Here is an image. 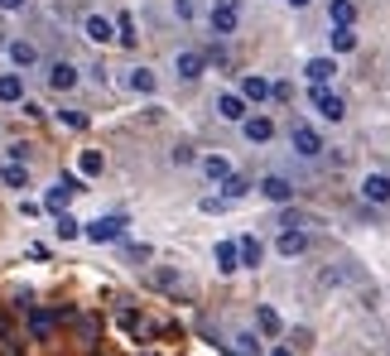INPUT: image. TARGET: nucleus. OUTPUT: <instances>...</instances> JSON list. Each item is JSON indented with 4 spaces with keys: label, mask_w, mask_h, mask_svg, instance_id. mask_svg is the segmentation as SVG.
Returning <instances> with one entry per match:
<instances>
[{
    "label": "nucleus",
    "mask_w": 390,
    "mask_h": 356,
    "mask_svg": "<svg viewBox=\"0 0 390 356\" xmlns=\"http://www.w3.org/2000/svg\"><path fill=\"white\" fill-rule=\"evenodd\" d=\"M241 24V0H217L212 5V34H236Z\"/></svg>",
    "instance_id": "1"
},
{
    "label": "nucleus",
    "mask_w": 390,
    "mask_h": 356,
    "mask_svg": "<svg viewBox=\"0 0 390 356\" xmlns=\"http://www.w3.org/2000/svg\"><path fill=\"white\" fill-rule=\"evenodd\" d=\"M290 140H294V150H299L303 159H318V154H323V135H318L313 125H303V121H294Z\"/></svg>",
    "instance_id": "2"
},
{
    "label": "nucleus",
    "mask_w": 390,
    "mask_h": 356,
    "mask_svg": "<svg viewBox=\"0 0 390 356\" xmlns=\"http://www.w3.org/2000/svg\"><path fill=\"white\" fill-rule=\"evenodd\" d=\"M125 236V217H97V222H87V241H121Z\"/></svg>",
    "instance_id": "3"
},
{
    "label": "nucleus",
    "mask_w": 390,
    "mask_h": 356,
    "mask_svg": "<svg viewBox=\"0 0 390 356\" xmlns=\"http://www.w3.org/2000/svg\"><path fill=\"white\" fill-rule=\"evenodd\" d=\"M313 106H318V116H323V121H342V116H347L342 96H337V91H328V87H313Z\"/></svg>",
    "instance_id": "4"
},
{
    "label": "nucleus",
    "mask_w": 390,
    "mask_h": 356,
    "mask_svg": "<svg viewBox=\"0 0 390 356\" xmlns=\"http://www.w3.org/2000/svg\"><path fill=\"white\" fill-rule=\"evenodd\" d=\"M202 68H207V58H202L197 48H184V53L174 58V73H179L184 82H193V78H202Z\"/></svg>",
    "instance_id": "5"
},
{
    "label": "nucleus",
    "mask_w": 390,
    "mask_h": 356,
    "mask_svg": "<svg viewBox=\"0 0 390 356\" xmlns=\"http://www.w3.org/2000/svg\"><path fill=\"white\" fill-rule=\"evenodd\" d=\"M217 116H222V121H236V125H241V121H246V101H241L236 91H222V96H217Z\"/></svg>",
    "instance_id": "6"
},
{
    "label": "nucleus",
    "mask_w": 390,
    "mask_h": 356,
    "mask_svg": "<svg viewBox=\"0 0 390 356\" xmlns=\"http://www.w3.org/2000/svg\"><path fill=\"white\" fill-rule=\"evenodd\" d=\"M241 130H246V140H251V145H265V140L275 135L270 116H246V121H241Z\"/></svg>",
    "instance_id": "7"
},
{
    "label": "nucleus",
    "mask_w": 390,
    "mask_h": 356,
    "mask_svg": "<svg viewBox=\"0 0 390 356\" xmlns=\"http://www.w3.org/2000/svg\"><path fill=\"white\" fill-rule=\"evenodd\" d=\"M48 87L53 91H73L78 87V68H73V63H53V68H48Z\"/></svg>",
    "instance_id": "8"
},
{
    "label": "nucleus",
    "mask_w": 390,
    "mask_h": 356,
    "mask_svg": "<svg viewBox=\"0 0 390 356\" xmlns=\"http://www.w3.org/2000/svg\"><path fill=\"white\" fill-rule=\"evenodd\" d=\"M260 193H265L270 202H290L294 183H290V178H280V174H270V178H260Z\"/></svg>",
    "instance_id": "9"
},
{
    "label": "nucleus",
    "mask_w": 390,
    "mask_h": 356,
    "mask_svg": "<svg viewBox=\"0 0 390 356\" xmlns=\"http://www.w3.org/2000/svg\"><path fill=\"white\" fill-rule=\"evenodd\" d=\"M212 260L222 274H231V269H241V251H236V241H217V251H212Z\"/></svg>",
    "instance_id": "10"
},
{
    "label": "nucleus",
    "mask_w": 390,
    "mask_h": 356,
    "mask_svg": "<svg viewBox=\"0 0 390 356\" xmlns=\"http://www.w3.org/2000/svg\"><path fill=\"white\" fill-rule=\"evenodd\" d=\"M337 73V63L333 58H308V68H303V78L313 82V87H328V78Z\"/></svg>",
    "instance_id": "11"
},
{
    "label": "nucleus",
    "mask_w": 390,
    "mask_h": 356,
    "mask_svg": "<svg viewBox=\"0 0 390 356\" xmlns=\"http://www.w3.org/2000/svg\"><path fill=\"white\" fill-rule=\"evenodd\" d=\"M73 193H82V188H78V178H68V174H63L58 183H53V193H48V207H53V212H63Z\"/></svg>",
    "instance_id": "12"
},
{
    "label": "nucleus",
    "mask_w": 390,
    "mask_h": 356,
    "mask_svg": "<svg viewBox=\"0 0 390 356\" xmlns=\"http://www.w3.org/2000/svg\"><path fill=\"white\" fill-rule=\"evenodd\" d=\"M362 197H366V202H390V178H386V174H366V183H362Z\"/></svg>",
    "instance_id": "13"
},
{
    "label": "nucleus",
    "mask_w": 390,
    "mask_h": 356,
    "mask_svg": "<svg viewBox=\"0 0 390 356\" xmlns=\"http://www.w3.org/2000/svg\"><path fill=\"white\" fill-rule=\"evenodd\" d=\"M82 29H87V39H92V44H111V39H116V29H111V19H106V15H87V24H82Z\"/></svg>",
    "instance_id": "14"
},
{
    "label": "nucleus",
    "mask_w": 390,
    "mask_h": 356,
    "mask_svg": "<svg viewBox=\"0 0 390 356\" xmlns=\"http://www.w3.org/2000/svg\"><path fill=\"white\" fill-rule=\"evenodd\" d=\"M53 323H58V313H48V308H34V313H29V332H34V342H44V337L53 332Z\"/></svg>",
    "instance_id": "15"
},
{
    "label": "nucleus",
    "mask_w": 390,
    "mask_h": 356,
    "mask_svg": "<svg viewBox=\"0 0 390 356\" xmlns=\"http://www.w3.org/2000/svg\"><path fill=\"white\" fill-rule=\"evenodd\" d=\"M236 96H241V101H265V96H270V82L251 73V78H241V91H236Z\"/></svg>",
    "instance_id": "16"
},
{
    "label": "nucleus",
    "mask_w": 390,
    "mask_h": 356,
    "mask_svg": "<svg viewBox=\"0 0 390 356\" xmlns=\"http://www.w3.org/2000/svg\"><path fill=\"white\" fill-rule=\"evenodd\" d=\"M10 63H15V68H34V63H39V48L24 44V39H15V44H10Z\"/></svg>",
    "instance_id": "17"
},
{
    "label": "nucleus",
    "mask_w": 390,
    "mask_h": 356,
    "mask_svg": "<svg viewBox=\"0 0 390 356\" xmlns=\"http://www.w3.org/2000/svg\"><path fill=\"white\" fill-rule=\"evenodd\" d=\"M328 19H333L337 29H352V19H357V5H352V0H333V10H328Z\"/></svg>",
    "instance_id": "18"
},
{
    "label": "nucleus",
    "mask_w": 390,
    "mask_h": 356,
    "mask_svg": "<svg viewBox=\"0 0 390 356\" xmlns=\"http://www.w3.org/2000/svg\"><path fill=\"white\" fill-rule=\"evenodd\" d=\"M256 323H260V332H265V337H280V332H285V323H280V313H275V308H265V303L256 308Z\"/></svg>",
    "instance_id": "19"
},
{
    "label": "nucleus",
    "mask_w": 390,
    "mask_h": 356,
    "mask_svg": "<svg viewBox=\"0 0 390 356\" xmlns=\"http://www.w3.org/2000/svg\"><path fill=\"white\" fill-rule=\"evenodd\" d=\"M236 251H241V265H260V256H265V246H260V241H256V236H241V241H236Z\"/></svg>",
    "instance_id": "20"
},
{
    "label": "nucleus",
    "mask_w": 390,
    "mask_h": 356,
    "mask_svg": "<svg viewBox=\"0 0 390 356\" xmlns=\"http://www.w3.org/2000/svg\"><path fill=\"white\" fill-rule=\"evenodd\" d=\"M202 174L212 178V183H227V178H231V164H227L222 154H207V159H202Z\"/></svg>",
    "instance_id": "21"
},
{
    "label": "nucleus",
    "mask_w": 390,
    "mask_h": 356,
    "mask_svg": "<svg viewBox=\"0 0 390 356\" xmlns=\"http://www.w3.org/2000/svg\"><path fill=\"white\" fill-rule=\"evenodd\" d=\"M303 251H308V236L303 231H285L280 236V256H303Z\"/></svg>",
    "instance_id": "22"
},
{
    "label": "nucleus",
    "mask_w": 390,
    "mask_h": 356,
    "mask_svg": "<svg viewBox=\"0 0 390 356\" xmlns=\"http://www.w3.org/2000/svg\"><path fill=\"white\" fill-rule=\"evenodd\" d=\"M19 96H24L19 73H0V101H19Z\"/></svg>",
    "instance_id": "23"
},
{
    "label": "nucleus",
    "mask_w": 390,
    "mask_h": 356,
    "mask_svg": "<svg viewBox=\"0 0 390 356\" xmlns=\"http://www.w3.org/2000/svg\"><path fill=\"white\" fill-rule=\"evenodd\" d=\"M130 91L150 96V91H154V73H150V68H135V73H130Z\"/></svg>",
    "instance_id": "24"
},
{
    "label": "nucleus",
    "mask_w": 390,
    "mask_h": 356,
    "mask_svg": "<svg viewBox=\"0 0 390 356\" xmlns=\"http://www.w3.org/2000/svg\"><path fill=\"white\" fill-rule=\"evenodd\" d=\"M0 178H5L10 188H24V183H29V169H24V164H5V169H0Z\"/></svg>",
    "instance_id": "25"
},
{
    "label": "nucleus",
    "mask_w": 390,
    "mask_h": 356,
    "mask_svg": "<svg viewBox=\"0 0 390 356\" xmlns=\"http://www.w3.org/2000/svg\"><path fill=\"white\" fill-rule=\"evenodd\" d=\"M78 169H82V174H101V169H106V159H101L97 150H82V159H78Z\"/></svg>",
    "instance_id": "26"
},
{
    "label": "nucleus",
    "mask_w": 390,
    "mask_h": 356,
    "mask_svg": "<svg viewBox=\"0 0 390 356\" xmlns=\"http://www.w3.org/2000/svg\"><path fill=\"white\" fill-rule=\"evenodd\" d=\"M116 39H121L125 48H130V44L140 39V34H135V24H130V15H121V19H116Z\"/></svg>",
    "instance_id": "27"
},
{
    "label": "nucleus",
    "mask_w": 390,
    "mask_h": 356,
    "mask_svg": "<svg viewBox=\"0 0 390 356\" xmlns=\"http://www.w3.org/2000/svg\"><path fill=\"white\" fill-rule=\"evenodd\" d=\"M333 48H337V53H352V48H357V34H352V29H333Z\"/></svg>",
    "instance_id": "28"
},
{
    "label": "nucleus",
    "mask_w": 390,
    "mask_h": 356,
    "mask_svg": "<svg viewBox=\"0 0 390 356\" xmlns=\"http://www.w3.org/2000/svg\"><path fill=\"white\" fill-rule=\"evenodd\" d=\"M78 231H82V222H73L68 212H58V236H63V241H73Z\"/></svg>",
    "instance_id": "29"
},
{
    "label": "nucleus",
    "mask_w": 390,
    "mask_h": 356,
    "mask_svg": "<svg viewBox=\"0 0 390 356\" xmlns=\"http://www.w3.org/2000/svg\"><path fill=\"white\" fill-rule=\"evenodd\" d=\"M236 356H260V342H256L251 332H241V337H236Z\"/></svg>",
    "instance_id": "30"
},
{
    "label": "nucleus",
    "mask_w": 390,
    "mask_h": 356,
    "mask_svg": "<svg viewBox=\"0 0 390 356\" xmlns=\"http://www.w3.org/2000/svg\"><path fill=\"white\" fill-rule=\"evenodd\" d=\"M246 188H251V183H246V178H227V183H222V193H227V197H246Z\"/></svg>",
    "instance_id": "31"
},
{
    "label": "nucleus",
    "mask_w": 390,
    "mask_h": 356,
    "mask_svg": "<svg viewBox=\"0 0 390 356\" xmlns=\"http://www.w3.org/2000/svg\"><path fill=\"white\" fill-rule=\"evenodd\" d=\"M58 116H63L73 130H82V125H87V116H82V111H58Z\"/></svg>",
    "instance_id": "32"
},
{
    "label": "nucleus",
    "mask_w": 390,
    "mask_h": 356,
    "mask_svg": "<svg viewBox=\"0 0 390 356\" xmlns=\"http://www.w3.org/2000/svg\"><path fill=\"white\" fill-rule=\"evenodd\" d=\"M174 10H179V19H188L193 15V0H174Z\"/></svg>",
    "instance_id": "33"
},
{
    "label": "nucleus",
    "mask_w": 390,
    "mask_h": 356,
    "mask_svg": "<svg viewBox=\"0 0 390 356\" xmlns=\"http://www.w3.org/2000/svg\"><path fill=\"white\" fill-rule=\"evenodd\" d=\"M0 10H24V0H0Z\"/></svg>",
    "instance_id": "34"
},
{
    "label": "nucleus",
    "mask_w": 390,
    "mask_h": 356,
    "mask_svg": "<svg viewBox=\"0 0 390 356\" xmlns=\"http://www.w3.org/2000/svg\"><path fill=\"white\" fill-rule=\"evenodd\" d=\"M270 356H294V352H290V347H275V352H270Z\"/></svg>",
    "instance_id": "35"
},
{
    "label": "nucleus",
    "mask_w": 390,
    "mask_h": 356,
    "mask_svg": "<svg viewBox=\"0 0 390 356\" xmlns=\"http://www.w3.org/2000/svg\"><path fill=\"white\" fill-rule=\"evenodd\" d=\"M290 5H308V0H290Z\"/></svg>",
    "instance_id": "36"
}]
</instances>
